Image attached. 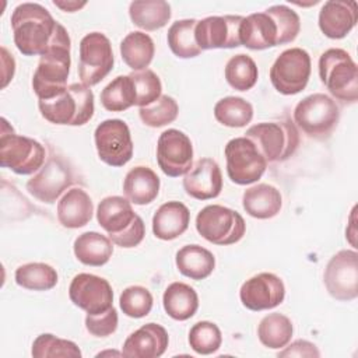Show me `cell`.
<instances>
[{
  "instance_id": "4316f807",
  "label": "cell",
  "mask_w": 358,
  "mask_h": 358,
  "mask_svg": "<svg viewBox=\"0 0 358 358\" xmlns=\"http://www.w3.org/2000/svg\"><path fill=\"white\" fill-rule=\"evenodd\" d=\"M159 185V178L151 168L138 165L126 173L123 180V193L131 203L144 206L157 199Z\"/></svg>"
},
{
  "instance_id": "f6af8a7d",
  "label": "cell",
  "mask_w": 358,
  "mask_h": 358,
  "mask_svg": "<svg viewBox=\"0 0 358 358\" xmlns=\"http://www.w3.org/2000/svg\"><path fill=\"white\" fill-rule=\"evenodd\" d=\"M320 352L317 347L308 340H295L288 347L285 345L278 357H319Z\"/></svg>"
},
{
  "instance_id": "7bdbcfd3",
  "label": "cell",
  "mask_w": 358,
  "mask_h": 358,
  "mask_svg": "<svg viewBox=\"0 0 358 358\" xmlns=\"http://www.w3.org/2000/svg\"><path fill=\"white\" fill-rule=\"evenodd\" d=\"M130 77L136 88L137 106H147L161 96L162 84L159 77L152 70L145 69L141 71H133L130 73Z\"/></svg>"
},
{
  "instance_id": "836d02e7",
  "label": "cell",
  "mask_w": 358,
  "mask_h": 358,
  "mask_svg": "<svg viewBox=\"0 0 358 358\" xmlns=\"http://www.w3.org/2000/svg\"><path fill=\"white\" fill-rule=\"evenodd\" d=\"M196 24H197V20L186 18V20L175 21L169 27L166 41H168L169 49L175 56L180 59H190L201 53V49L199 48L194 36Z\"/></svg>"
},
{
  "instance_id": "7402d4cb",
  "label": "cell",
  "mask_w": 358,
  "mask_h": 358,
  "mask_svg": "<svg viewBox=\"0 0 358 358\" xmlns=\"http://www.w3.org/2000/svg\"><path fill=\"white\" fill-rule=\"evenodd\" d=\"M168 343V331L161 324L147 323L126 338L122 355L127 358H158L166 351Z\"/></svg>"
},
{
  "instance_id": "3957f363",
  "label": "cell",
  "mask_w": 358,
  "mask_h": 358,
  "mask_svg": "<svg viewBox=\"0 0 358 358\" xmlns=\"http://www.w3.org/2000/svg\"><path fill=\"white\" fill-rule=\"evenodd\" d=\"M98 224L108 232L109 239L120 248H134L145 235L144 221L131 207V201L122 196L102 199L96 208Z\"/></svg>"
},
{
  "instance_id": "60d3db41",
  "label": "cell",
  "mask_w": 358,
  "mask_h": 358,
  "mask_svg": "<svg viewBox=\"0 0 358 358\" xmlns=\"http://www.w3.org/2000/svg\"><path fill=\"white\" fill-rule=\"evenodd\" d=\"M179 113L176 101L169 95H161L152 103L138 109L141 122L150 127H162L172 123Z\"/></svg>"
},
{
  "instance_id": "5b68a950",
  "label": "cell",
  "mask_w": 358,
  "mask_h": 358,
  "mask_svg": "<svg viewBox=\"0 0 358 358\" xmlns=\"http://www.w3.org/2000/svg\"><path fill=\"white\" fill-rule=\"evenodd\" d=\"M319 77L329 92L344 103L358 99V67L351 55L340 48L324 50L319 57Z\"/></svg>"
},
{
  "instance_id": "7c38bea8",
  "label": "cell",
  "mask_w": 358,
  "mask_h": 358,
  "mask_svg": "<svg viewBox=\"0 0 358 358\" xmlns=\"http://www.w3.org/2000/svg\"><path fill=\"white\" fill-rule=\"evenodd\" d=\"M309 53L302 48L285 49L270 69V81L282 95H294L305 90L310 77Z\"/></svg>"
},
{
  "instance_id": "2e32d148",
  "label": "cell",
  "mask_w": 358,
  "mask_h": 358,
  "mask_svg": "<svg viewBox=\"0 0 358 358\" xmlns=\"http://www.w3.org/2000/svg\"><path fill=\"white\" fill-rule=\"evenodd\" d=\"M157 162L171 178L186 175L193 166V145L190 138L178 129L162 131L157 143Z\"/></svg>"
},
{
  "instance_id": "4fadbf2b",
  "label": "cell",
  "mask_w": 358,
  "mask_h": 358,
  "mask_svg": "<svg viewBox=\"0 0 358 358\" xmlns=\"http://www.w3.org/2000/svg\"><path fill=\"white\" fill-rule=\"evenodd\" d=\"M115 63L110 41L102 32H90L80 42L78 76L83 84L92 87L102 81Z\"/></svg>"
},
{
  "instance_id": "e575fe53",
  "label": "cell",
  "mask_w": 358,
  "mask_h": 358,
  "mask_svg": "<svg viewBox=\"0 0 358 358\" xmlns=\"http://www.w3.org/2000/svg\"><path fill=\"white\" fill-rule=\"evenodd\" d=\"M101 103L106 110L123 112L137 103L134 83L127 76H119L112 80L101 92Z\"/></svg>"
},
{
  "instance_id": "8fae6325",
  "label": "cell",
  "mask_w": 358,
  "mask_h": 358,
  "mask_svg": "<svg viewBox=\"0 0 358 358\" xmlns=\"http://www.w3.org/2000/svg\"><path fill=\"white\" fill-rule=\"evenodd\" d=\"M227 173L236 185L257 182L267 168V161L256 144L248 137H235L225 145Z\"/></svg>"
},
{
  "instance_id": "1f68e13d",
  "label": "cell",
  "mask_w": 358,
  "mask_h": 358,
  "mask_svg": "<svg viewBox=\"0 0 358 358\" xmlns=\"http://www.w3.org/2000/svg\"><path fill=\"white\" fill-rule=\"evenodd\" d=\"M154 53V41L145 32H130L120 42V56L123 62L134 71L145 70L151 64Z\"/></svg>"
},
{
  "instance_id": "ab89813d",
  "label": "cell",
  "mask_w": 358,
  "mask_h": 358,
  "mask_svg": "<svg viewBox=\"0 0 358 358\" xmlns=\"http://www.w3.org/2000/svg\"><path fill=\"white\" fill-rule=\"evenodd\" d=\"M187 340L194 352L200 355H210L221 347L222 334L215 323L201 320L192 326Z\"/></svg>"
},
{
  "instance_id": "ac0fdd59",
  "label": "cell",
  "mask_w": 358,
  "mask_h": 358,
  "mask_svg": "<svg viewBox=\"0 0 358 358\" xmlns=\"http://www.w3.org/2000/svg\"><path fill=\"white\" fill-rule=\"evenodd\" d=\"M242 15H211L197 21L194 36L201 50L241 46L239 27Z\"/></svg>"
},
{
  "instance_id": "44dd1931",
  "label": "cell",
  "mask_w": 358,
  "mask_h": 358,
  "mask_svg": "<svg viewBox=\"0 0 358 358\" xmlns=\"http://www.w3.org/2000/svg\"><path fill=\"white\" fill-rule=\"evenodd\" d=\"M185 192L197 200H208L220 196L222 190V173L211 158H200L183 178Z\"/></svg>"
},
{
  "instance_id": "d4e9b609",
  "label": "cell",
  "mask_w": 358,
  "mask_h": 358,
  "mask_svg": "<svg viewBox=\"0 0 358 358\" xmlns=\"http://www.w3.org/2000/svg\"><path fill=\"white\" fill-rule=\"evenodd\" d=\"M190 211L180 201H166L158 207L152 217V232L161 241H172L186 232Z\"/></svg>"
},
{
  "instance_id": "cb8c5ba5",
  "label": "cell",
  "mask_w": 358,
  "mask_h": 358,
  "mask_svg": "<svg viewBox=\"0 0 358 358\" xmlns=\"http://www.w3.org/2000/svg\"><path fill=\"white\" fill-rule=\"evenodd\" d=\"M94 213L91 197L81 187H71L57 203V220L64 228L76 229L87 225Z\"/></svg>"
},
{
  "instance_id": "f1b7e54d",
  "label": "cell",
  "mask_w": 358,
  "mask_h": 358,
  "mask_svg": "<svg viewBox=\"0 0 358 358\" xmlns=\"http://www.w3.org/2000/svg\"><path fill=\"white\" fill-rule=\"evenodd\" d=\"M175 263L179 273L185 277L192 280H204L213 273L215 267V257L208 249L193 243L186 245L176 252Z\"/></svg>"
},
{
  "instance_id": "f546056e",
  "label": "cell",
  "mask_w": 358,
  "mask_h": 358,
  "mask_svg": "<svg viewBox=\"0 0 358 358\" xmlns=\"http://www.w3.org/2000/svg\"><path fill=\"white\" fill-rule=\"evenodd\" d=\"M162 305L168 316L183 322L190 319L199 309V296L189 284L175 281L169 284L162 295Z\"/></svg>"
},
{
  "instance_id": "ee69618b",
  "label": "cell",
  "mask_w": 358,
  "mask_h": 358,
  "mask_svg": "<svg viewBox=\"0 0 358 358\" xmlns=\"http://www.w3.org/2000/svg\"><path fill=\"white\" fill-rule=\"evenodd\" d=\"M117 310L112 306L110 309L96 313V315H88L85 316V329L90 331V334L95 337H108L117 329Z\"/></svg>"
},
{
  "instance_id": "ffe728a7",
  "label": "cell",
  "mask_w": 358,
  "mask_h": 358,
  "mask_svg": "<svg viewBox=\"0 0 358 358\" xmlns=\"http://www.w3.org/2000/svg\"><path fill=\"white\" fill-rule=\"evenodd\" d=\"M239 298L249 310L273 309L284 301L285 285L274 273H259L242 284Z\"/></svg>"
},
{
  "instance_id": "6da1fadb",
  "label": "cell",
  "mask_w": 358,
  "mask_h": 358,
  "mask_svg": "<svg viewBox=\"0 0 358 358\" xmlns=\"http://www.w3.org/2000/svg\"><path fill=\"white\" fill-rule=\"evenodd\" d=\"M17 49L25 56H42L56 43L70 41L67 29L38 3H21L11 14Z\"/></svg>"
},
{
  "instance_id": "d590c367",
  "label": "cell",
  "mask_w": 358,
  "mask_h": 358,
  "mask_svg": "<svg viewBox=\"0 0 358 358\" xmlns=\"http://www.w3.org/2000/svg\"><path fill=\"white\" fill-rule=\"evenodd\" d=\"M15 282L31 291H48L52 289L57 281V271L46 263H27L20 266L14 274Z\"/></svg>"
},
{
  "instance_id": "4dcf8cb0",
  "label": "cell",
  "mask_w": 358,
  "mask_h": 358,
  "mask_svg": "<svg viewBox=\"0 0 358 358\" xmlns=\"http://www.w3.org/2000/svg\"><path fill=\"white\" fill-rule=\"evenodd\" d=\"M129 15L138 28L157 31L168 24L172 11L169 3L164 0H134L129 6Z\"/></svg>"
},
{
  "instance_id": "52a82bcc",
  "label": "cell",
  "mask_w": 358,
  "mask_h": 358,
  "mask_svg": "<svg viewBox=\"0 0 358 358\" xmlns=\"http://www.w3.org/2000/svg\"><path fill=\"white\" fill-rule=\"evenodd\" d=\"M294 120L308 137L326 140L338 124L340 108L331 96L316 92L296 103Z\"/></svg>"
},
{
  "instance_id": "8992f818",
  "label": "cell",
  "mask_w": 358,
  "mask_h": 358,
  "mask_svg": "<svg viewBox=\"0 0 358 358\" xmlns=\"http://www.w3.org/2000/svg\"><path fill=\"white\" fill-rule=\"evenodd\" d=\"M45 147L25 136L15 134L13 127L1 117L0 133V165L17 175H31L45 164Z\"/></svg>"
},
{
  "instance_id": "e0dca14e",
  "label": "cell",
  "mask_w": 358,
  "mask_h": 358,
  "mask_svg": "<svg viewBox=\"0 0 358 358\" xmlns=\"http://www.w3.org/2000/svg\"><path fill=\"white\" fill-rule=\"evenodd\" d=\"M69 296L88 315L102 313L113 306V291L108 280L90 273H80L71 280Z\"/></svg>"
},
{
  "instance_id": "f35d334b",
  "label": "cell",
  "mask_w": 358,
  "mask_h": 358,
  "mask_svg": "<svg viewBox=\"0 0 358 358\" xmlns=\"http://www.w3.org/2000/svg\"><path fill=\"white\" fill-rule=\"evenodd\" d=\"M31 354L35 358H55V357L80 358L83 355L81 350L76 343L70 340L59 338L50 333H43L34 340Z\"/></svg>"
},
{
  "instance_id": "ba28073f",
  "label": "cell",
  "mask_w": 358,
  "mask_h": 358,
  "mask_svg": "<svg viewBox=\"0 0 358 358\" xmlns=\"http://www.w3.org/2000/svg\"><path fill=\"white\" fill-rule=\"evenodd\" d=\"M71 41L49 48L41 57L32 76V90L38 99H50L67 88Z\"/></svg>"
},
{
  "instance_id": "83f0119b",
  "label": "cell",
  "mask_w": 358,
  "mask_h": 358,
  "mask_svg": "<svg viewBox=\"0 0 358 358\" xmlns=\"http://www.w3.org/2000/svg\"><path fill=\"white\" fill-rule=\"evenodd\" d=\"M78 262L85 266L101 267L109 262L113 255V242L109 236L90 231L78 235L73 245Z\"/></svg>"
},
{
  "instance_id": "484cf974",
  "label": "cell",
  "mask_w": 358,
  "mask_h": 358,
  "mask_svg": "<svg viewBox=\"0 0 358 358\" xmlns=\"http://www.w3.org/2000/svg\"><path fill=\"white\" fill-rule=\"evenodd\" d=\"M242 206L250 217L268 220L280 213L282 207V197L277 187L268 183H257L243 192Z\"/></svg>"
},
{
  "instance_id": "8d00e7d4",
  "label": "cell",
  "mask_w": 358,
  "mask_h": 358,
  "mask_svg": "<svg viewBox=\"0 0 358 358\" xmlns=\"http://www.w3.org/2000/svg\"><path fill=\"white\" fill-rule=\"evenodd\" d=\"M224 74L227 83L238 91L253 88L259 78V70L255 60L245 53L232 56L225 64Z\"/></svg>"
},
{
  "instance_id": "b9f144b4",
  "label": "cell",
  "mask_w": 358,
  "mask_h": 358,
  "mask_svg": "<svg viewBox=\"0 0 358 358\" xmlns=\"http://www.w3.org/2000/svg\"><path fill=\"white\" fill-rule=\"evenodd\" d=\"M152 295L141 285H130L123 289L119 298V305L123 313L129 317L140 319L147 316L152 309Z\"/></svg>"
},
{
  "instance_id": "9c48e42d",
  "label": "cell",
  "mask_w": 358,
  "mask_h": 358,
  "mask_svg": "<svg viewBox=\"0 0 358 358\" xmlns=\"http://www.w3.org/2000/svg\"><path fill=\"white\" fill-rule=\"evenodd\" d=\"M245 137L256 144L267 162L288 159L299 145V133L289 120L257 123L246 130Z\"/></svg>"
},
{
  "instance_id": "bcb514c9",
  "label": "cell",
  "mask_w": 358,
  "mask_h": 358,
  "mask_svg": "<svg viewBox=\"0 0 358 358\" xmlns=\"http://www.w3.org/2000/svg\"><path fill=\"white\" fill-rule=\"evenodd\" d=\"M53 4L59 8H62L63 11L74 13V11L80 10L81 7H84L87 3L85 1H83V3H78V1H53Z\"/></svg>"
},
{
  "instance_id": "30bf717a",
  "label": "cell",
  "mask_w": 358,
  "mask_h": 358,
  "mask_svg": "<svg viewBox=\"0 0 358 358\" xmlns=\"http://www.w3.org/2000/svg\"><path fill=\"white\" fill-rule=\"evenodd\" d=\"M197 232L214 245H232L239 242L246 231L243 217L225 206L210 204L196 217Z\"/></svg>"
},
{
  "instance_id": "d6986e66",
  "label": "cell",
  "mask_w": 358,
  "mask_h": 358,
  "mask_svg": "<svg viewBox=\"0 0 358 358\" xmlns=\"http://www.w3.org/2000/svg\"><path fill=\"white\" fill-rule=\"evenodd\" d=\"M73 182V173L67 164L59 157H52L27 182V190L36 200L50 204L55 203Z\"/></svg>"
},
{
  "instance_id": "d6a6232c",
  "label": "cell",
  "mask_w": 358,
  "mask_h": 358,
  "mask_svg": "<svg viewBox=\"0 0 358 358\" xmlns=\"http://www.w3.org/2000/svg\"><path fill=\"white\" fill-rule=\"evenodd\" d=\"M294 327L289 317L274 312L264 316L257 326V337L260 343L271 350L284 348L292 337Z\"/></svg>"
},
{
  "instance_id": "5bb4252c",
  "label": "cell",
  "mask_w": 358,
  "mask_h": 358,
  "mask_svg": "<svg viewBox=\"0 0 358 358\" xmlns=\"http://www.w3.org/2000/svg\"><path fill=\"white\" fill-rule=\"evenodd\" d=\"M98 157L109 166H123L133 157V140L130 129L122 119L101 122L94 133Z\"/></svg>"
},
{
  "instance_id": "277c9868",
  "label": "cell",
  "mask_w": 358,
  "mask_h": 358,
  "mask_svg": "<svg viewBox=\"0 0 358 358\" xmlns=\"http://www.w3.org/2000/svg\"><path fill=\"white\" fill-rule=\"evenodd\" d=\"M41 115L53 124L83 126L94 116V92L83 83H73L50 99H39Z\"/></svg>"
},
{
  "instance_id": "603a6c76",
  "label": "cell",
  "mask_w": 358,
  "mask_h": 358,
  "mask_svg": "<svg viewBox=\"0 0 358 358\" xmlns=\"http://www.w3.org/2000/svg\"><path fill=\"white\" fill-rule=\"evenodd\" d=\"M358 18L357 3L352 0H329L320 11L317 24L320 31L330 39L347 36L355 27Z\"/></svg>"
},
{
  "instance_id": "74e56055",
  "label": "cell",
  "mask_w": 358,
  "mask_h": 358,
  "mask_svg": "<svg viewBox=\"0 0 358 358\" xmlns=\"http://www.w3.org/2000/svg\"><path fill=\"white\" fill-rule=\"evenodd\" d=\"M214 117L228 127H243L253 117V106L241 96H225L214 106Z\"/></svg>"
},
{
  "instance_id": "7a4b0ae2",
  "label": "cell",
  "mask_w": 358,
  "mask_h": 358,
  "mask_svg": "<svg viewBox=\"0 0 358 358\" xmlns=\"http://www.w3.org/2000/svg\"><path fill=\"white\" fill-rule=\"evenodd\" d=\"M299 31V15L285 4H275L263 13L243 17L239 38L241 45L248 49L263 50L295 41Z\"/></svg>"
},
{
  "instance_id": "9a60e30c",
  "label": "cell",
  "mask_w": 358,
  "mask_h": 358,
  "mask_svg": "<svg viewBox=\"0 0 358 358\" xmlns=\"http://www.w3.org/2000/svg\"><path fill=\"white\" fill-rule=\"evenodd\" d=\"M327 292L338 301H352L358 296V253L340 250L330 257L324 274Z\"/></svg>"
}]
</instances>
